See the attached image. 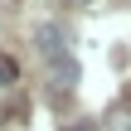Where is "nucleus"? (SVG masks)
Instances as JSON below:
<instances>
[{"label":"nucleus","mask_w":131,"mask_h":131,"mask_svg":"<svg viewBox=\"0 0 131 131\" xmlns=\"http://www.w3.org/2000/svg\"><path fill=\"white\" fill-rule=\"evenodd\" d=\"M10 83H15V58L0 53V88H10Z\"/></svg>","instance_id":"nucleus-3"},{"label":"nucleus","mask_w":131,"mask_h":131,"mask_svg":"<svg viewBox=\"0 0 131 131\" xmlns=\"http://www.w3.org/2000/svg\"><path fill=\"white\" fill-rule=\"evenodd\" d=\"M112 131H131V117H117V122H112Z\"/></svg>","instance_id":"nucleus-5"},{"label":"nucleus","mask_w":131,"mask_h":131,"mask_svg":"<svg viewBox=\"0 0 131 131\" xmlns=\"http://www.w3.org/2000/svg\"><path fill=\"white\" fill-rule=\"evenodd\" d=\"M34 39H39V53H44L49 63H63V29H58V24H39Z\"/></svg>","instance_id":"nucleus-1"},{"label":"nucleus","mask_w":131,"mask_h":131,"mask_svg":"<svg viewBox=\"0 0 131 131\" xmlns=\"http://www.w3.org/2000/svg\"><path fill=\"white\" fill-rule=\"evenodd\" d=\"M63 131H97V122H73V126H63Z\"/></svg>","instance_id":"nucleus-4"},{"label":"nucleus","mask_w":131,"mask_h":131,"mask_svg":"<svg viewBox=\"0 0 131 131\" xmlns=\"http://www.w3.org/2000/svg\"><path fill=\"white\" fill-rule=\"evenodd\" d=\"M53 83H58V88H73V83H78V63H73V58L53 63Z\"/></svg>","instance_id":"nucleus-2"}]
</instances>
